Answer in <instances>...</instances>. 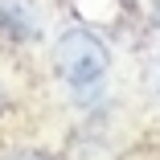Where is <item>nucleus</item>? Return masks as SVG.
<instances>
[{"mask_svg": "<svg viewBox=\"0 0 160 160\" xmlns=\"http://www.w3.org/2000/svg\"><path fill=\"white\" fill-rule=\"evenodd\" d=\"M53 62H58L62 82H66L70 90H78V94H86V90H94V86L107 78L111 53H107V45H103L99 33H90V29L74 25V29H66V33L58 37Z\"/></svg>", "mask_w": 160, "mask_h": 160, "instance_id": "obj_1", "label": "nucleus"}, {"mask_svg": "<svg viewBox=\"0 0 160 160\" xmlns=\"http://www.w3.org/2000/svg\"><path fill=\"white\" fill-rule=\"evenodd\" d=\"M41 33L37 8L29 0H0V37L8 41H33Z\"/></svg>", "mask_w": 160, "mask_h": 160, "instance_id": "obj_2", "label": "nucleus"}, {"mask_svg": "<svg viewBox=\"0 0 160 160\" xmlns=\"http://www.w3.org/2000/svg\"><path fill=\"white\" fill-rule=\"evenodd\" d=\"M4 160H58V156H45V152H12Z\"/></svg>", "mask_w": 160, "mask_h": 160, "instance_id": "obj_3", "label": "nucleus"}, {"mask_svg": "<svg viewBox=\"0 0 160 160\" xmlns=\"http://www.w3.org/2000/svg\"><path fill=\"white\" fill-rule=\"evenodd\" d=\"M148 74H152V86H156V90H160V62H156V66H152V70H148Z\"/></svg>", "mask_w": 160, "mask_h": 160, "instance_id": "obj_4", "label": "nucleus"}, {"mask_svg": "<svg viewBox=\"0 0 160 160\" xmlns=\"http://www.w3.org/2000/svg\"><path fill=\"white\" fill-rule=\"evenodd\" d=\"M152 21H156V29H160V0H156V8H152Z\"/></svg>", "mask_w": 160, "mask_h": 160, "instance_id": "obj_5", "label": "nucleus"}]
</instances>
